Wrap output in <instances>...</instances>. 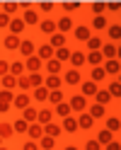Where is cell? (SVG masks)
<instances>
[{"instance_id": "obj_8", "label": "cell", "mask_w": 121, "mask_h": 150, "mask_svg": "<svg viewBox=\"0 0 121 150\" xmlns=\"http://www.w3.org/2000/svg\"><path fill=\"white\" fill-rule=\"evenodd\" d=\"M99 87H97V82H92V80H87V82H80V95L82 97H95V92H97Z\"/></svg>"}, {"instance_id": "obj_2", "label": "cell", "mask_w": 121, "mask_h": 150, "mask_svg": "<svg viewBox=\"0 0 121 150\" xmlns=\"http://www.w3.org/2000/svg\"><path fill=\"white\" fill-rule=\"evenodd\" d=\"M68 107H70V111H85V109H87V97H82V95H73L70 102H68Z\"/></svg>"}, {"instance_id": "obj_3", "label": "cell", "mask_w": 121, "mask_h": 150, "mask_svg": "<svg viewBox=\"0 0 121 150\" xmlns=\"http://www.w3.org/2000/svg\"><path fill=\"white\" fill-rule=\"evenodd\" d=\"M56 32H58V34H68V32H73V20H70L68 15L58 17V22H56Z\"/></svg>"}, {"instance_id": "obj_55", "label": "cell", "mask_w": 121, "mask_h": 150, "mask_svg": "<svg viewBox=\"0 0 121 150\" xmlns=\"http://www.w3.org/2000/svg\"><path fill=\"white\" fill-rule=\"evenodd\" d=\"M53 7H56L53 3H41V5H39V10H41V12H53Z\"/></svg>"}, {"instance_id": "obj_51", "label": "cell", "mask_w": 121, "mask_h": 150, "mask_svg": "<svg viewBox=\"0 0 121 150\" xmlns=\"http://www.w3.org/2000/svg\"><path fill=\"white\" fill-rule=\"evenodd\" d=\"M63 10L66 12H75V10H80V3H63Z\"/></svg>"}, {"instance_id": "obj_21", "label": "cell", "mask_w": 121, "mask_h": 150, "mask_svg": "<svg viewBox=\"0 0 121 150\" xmlns=\"http://www.w3.org/2000/svg\"><path fill=\"white\" fill-rule=\"evenodd\" d=\"M102 68H104V73H107V75H116V73L121 70V65H119V61H116V58H111V61H104V63H102Z\"/></svg>"}, {"instance_id": "obj_12", "label": "cell", "mask_w": 121, "mask_h": 150, "mask_svg": "<svg viewBox=\"0 0 121 150\" xmlns=\"http://www.w3.org/2000/svg\"><path fill=\"white\" fill-rule=\"evenodd\" d=\"M22 22H24V27H34V24L41 22V17L36 15V10H27V12L22 15Z\"/></svg>"}, {"instance_id": "obj_9", "label": "cell", "mask_w": 121, "mask_h": 150, "mask_svg": "<svg viewBox=\"0 0 121 150\" xmlns=\"http://www.w3.org/2000/svg\"><path fill=\"white\" fill-rule=\"evenodd\" d=\"M99 53L104 56L107 61H111V58H116V56H119V49H116V44H102Z\"/></svg>"}, {"instance_id": "obj_44", "label": "cell", "mask_w": 121, "mask_h": 150, "mask_svg": "<svg viewBox=\"0 0 121 150\" xmlns=\"http://www.w3.org/2000/svg\"><path fill=\"white\" fill-rule=\"evenodd\" d=\"M119 128H121V121H119L116 116H109V119H107V131L114 133V131H119Z\"/></svg>"}, {"instance_id": "obj_36", "label": "cell", "mask_w": 121, "mask_h": 150, "mask_svg": "<svg viewBox=\"0 0 121 150\" xmlns=\"http://www.w3.org/2000/svg\"><path fill=\"white\" fill-rule=\"evenodd\" d=\"M15 136V131H12V124H7V121H3V124H0V138H12Z\"/></svg>"}, {"instance_id": "obj_57", "label": "cell", "mask_w": 121, "mask_h": 150, "mask_svg": "<svg viewBox=\"0 0 121 150\" xmlns=\"http://www.w3.org/2000/svg\"><path fill=\"white\" fill-rule=\"evenodd\" d=\"M107 10H111V12H119V10H121V5H119V3H109V5H107Z\"/></svg>"}, {"instance_id": "obj_17", "label": "cell", "mask_w": 121, "mask_h": 150, "mask_svg": "<svg viewBox=\"0 0 121 150\" xmlns=\"http://www.w3.org/2000/svg\"><path fill=\"white\" fill-rule=\"evenodd\" d=\"M53 53H56V51L51 49L49 44H41L39 49H36V56H39V58H41L44 63H46V61H51V58H53Z\"/></svg>"}, {"instance_id": "obj_40", "label": "cell", "mask_w": 121, "mask_h": 150, "mask_svg": "<svg viewBox=\"0 0 121 150\" xmlns=\"http://www.w3.org/2000/svg\"><path fill=\"white\" fill-rule=\"evenodd\" d=\"M85 46H87L90 51H99L102 49V39H99V36H90V39L85 41Z\"/></svg>"}, {"instance_id": "obj_24", "label": "cell", "mask_w": 121, "mask_h": 150, "mask_svg": "<svg viewBox=\"0 0 121 150\" xmlns=\"http://www.w3.org/2000/svg\"><path fill=\"white\" fill-rule=\"evenodd\" d=\"M70 65H73V68H80V65H85V53H82V51H73L70 53Z\"/></svg>"}, {"instance_id": "obj_38", "label": "cell", "mask_w": 121, "mask_h": 150, "mask_svg": "<svg viewBox=\"0 0 121 150\" xmlns=\"http://www.w3.org/2000/svg\"><path fill=\"white\" fill-rule=\"evenodd\" d=\"M15 87H17V78L15 75H10V73L3 75V90H15Z\"/></svg>"}, {"instance_id": "obj_13", "label": "cell", "mask_w": 121, "mask_h": 150, "mask_svg": "<svg viewBox=\"0 0 121 150\" xmlns=\"http://www.w3.org/2000/svg\"><path fill=\"white\" fill-rule=\"evenodd\" d=\"M27 136H29V140H39L41 136H44V126L41 124H29V128H27Z\"/></svg>"}, {"instance_id": "obj_5", "label": "cell", "mask_w": 121, "mask_h": 150, "mask_svg": "<svg viewBox=\"0 0 121 150\" xmlns=\"http://www.w3.org/2000/svg\"><path fill=\"white\" fill-rule=\"evenodd\" d=\"M61 133H63L61 124H53V121H49V124L44 126V136H49V138H53V140H58V138H61Z\"/></svg>"}, {"instance_id": "obj_32", "label": "cell", "mask_w": 121, "mask_h": 150, "mask_svg": "<svg viewBox=\"0 0 121 150\" xmlns=\"http://www.w3.org/2000/svg\"><path fill=\"white\" fill-rule=\"evenodd\" d=\"M107 92L111 95V99H119V97H121V85H119V80H111L109 87H107Z\"/></svg>"}, {"instance_id": "obj_39", "label": "cell", "mask_w": 121, "mask_h": 150, "mask_svg": "<svg viewBox=\"0 0 121 150\" xmlns=\"http://www.w3.org/2000/svg\"><path fill=\"white\" fill-rule=\"evenodd\" d=\"M32 97H34L36 102H46V99H49V90L41 85V87H36V90L32 92Z\"/></svg>"}, {"instance_id": "obj_48", "label": "cell", "mask_w": 121, "mask_h": 150, "mask_svg": "<svg viewBox=\"0 0 121 150\" xmlns=\"http://www.w3.org/2000/svg\"><path fill=\"white\" fill-rule=\"evenodd\" d=\"M3 12H5V15L17 12V3H3Z\"/></svg>"}, {"instance_id": "obj_23", "label": "cell", "mask_w": 121, "mask_h": 150, "mask_svg": "<svg viewBox=\"0 0 121 150\" xmlns=\"http://www.w3.org/2000/svg\"><path fill=\"white\" fill-rule=\"evenodd\" d=\"M44 68L49 70L51 75H58V73L63 70V63H61V61H56V58H51V61H46V63H44Z\"/></svg>"}, {"instance_id": "obj_47", "label": "cell", "mask_w": 121, "mask_h": 150, "mask_svg": "<svg viewBox=\"0 0 121 150\" xmlns=\"http://www.w3.org/2000/svg\"><path fill=\"white\" fill-rule=\"evenodd\" d=\"M12 99H15V92H12V90H0V102L12 104Z\"/></svg>"}, {"instance_id": "obj_60", "label": "cell", "mask_w": 121, "mask_h": 150, "mask_svg": "<svg viewBox=\"0 0 121 150\" xmlns=\"http://www.w3.org/2000/svg\"><path fill=\"white\" fill-rule=\"evenodd\" d=\"M0 143H3V138H0Z\"/></svg>"}, {"instance_id": "obj_25", "label": "cell", "mask_w": 121, "mask_h": 150, "mask_svg": "<svg viewBox=\"0 0 121 150\" xmlns=\"http://www.w3.org/2000/svg\"><path fill=\"white\" fill-rule=\"evenodd\" d=\"M70 49H68V46H63V49H56V53H53V58L56 61H61V63H66V61H70Z\"/></svg>"}, {"instance_id": "obj_46", "label": "cell", "mask_w": 121, "mask_h": 150, "mask_svg": "<svg viewBox=\"0 0 121 150\" xmlns=\"http://www.w3.org/2000/svg\"><path fill=\"white\" fill-rule=\"evenodd\" d=\"M49 102H51V104H61V102H63V92H61V90L49 92Z\"/></svg>"}, {"instance_id": "obj_34", "label": "cell", "mask_w": 121, "mask_h": 150, "mask_svg": "<svg viewBox=\"0 0 121 150\" xmlns=\"http://www.w3.org/2000/svg\"><path fill=\"white\" fill-rule=\"evenodd\" d=\"M36 145L44 148V150H53V148H56V140H53V138H49V136H41L39 140H36Z\"/></svg>"}, {"instance_id": "obj_56", "label": "cell", "mask_w": 121, "mask_h": 150, "mask_svg": "<svg viewBox=\"0 0 121 150\" xmlns=\"http://www.w3.org/2000/svg\"><path fill=\"white\" fill-rule=\"evenodd\" d=\"M22 150H39V145H36V140H27L22 145Z\"/></svg>"}, {"instance_id": "obj_52", "label": "cell", "mask_w": 121, "mask_h": 150, "mask_svg": "<svg viewBox=\"0 0 121 150\" xmlns=\"http://www.w3.org/2000/svg\"><path fill=\"white\" fill-rule=\"evenodd\" d=\"M10 20H12L10 15H5V12H0V29H5V27L10 24Z\"/></svg>"}, {"instance_id": "obj_28", "label": "cell", "mask_w": 121, "mask_h": 150, "mask_svg": "<svg viewBox=\"0 0 121 150\" xmlns=\"http://www.w3.org/2000/svg\"><path fill=\"white\" fill-rule=\"evenodd\" d=\"M107 34H109V39L116 44V41L121 39V27H119V24H107Z\"/></svg>"}, {"instance_id": "obj_30", "label": "cell", "mask_w": 121, "mask_h": 150, "mask_svg": "<svg viewBox=\"0 0 121 150\" xmlns=\"http://www.w3.org/2000/svg\"><path fill=\"white\" fill-rule=\"evenodd\" d=\"M104 78H107V73H104V68H102V65L92 68V73H90V80H92V82H102Z\"/></svg>"}, {"instance_id": "obj_58", "label": "cell", "mask_w": 121, "mask_h": 150, "mask_svg": "<svg viewBox=\"0 0 121 150\" xmlns=\"http://www.w3.org/2000/svg\"><path fill=\"white\" fill-rule=\"evenodd\" d=\"M12 104H7V102H0V114H5V111H10Z\"/></svg>"}, {"instance_id": "obj_15", "label": "cell", "mask_w": 121, "mask_h": 150, "mask_svg": "<svg viewBox=\"0 0 121 150\" xmlns=\"http://www.w3.org/2000/svg\"><path fill=\"white\" fill-rule=\"evenodd\" d=\"M17 51H20L24 58L34 56V41H32V39H22V41H20V49H17Z\"/></svg>"}, {"instance_id": "obj_11", "label": "cell", "mask_w": 121, "mask_h": 150, "mask_svg": "<svg viewBox=\"0 0 121 150\" xmlns=\"http://www.w3.org/2000/svg\"><path fill=\"white\" fill-rule=\"evenodd\" d=\"M85 63H90L92 68H97V65L104 63V56H102L99 51H90V53H85Z\"/></svg>"}, {"instance_id": "obj_16", "label": "cell", "mask_w": 121, "mask_h": 150, "mask_svg": "<svg viewBox=\"0 0 121 150\" xmlns=\"http://www.w3.org/2000/svg\"><path fill=\"white\" fill-rule=\"evenodd\" d=\"M73 29H75V34H73V36H75L78 41H87L90 36H92V34H90V27H87V24H78V27H73Z\"/></svg>"}, {"instance_id": "obj_45", "label": "cell", "mask_w": 121, "mask_h": 150, "mask_svg": "<svg viewBox=\"0 0 121 150\" xmlns=\"http://www.w3.org/2000/svg\"><path fill=\"white\" fill-rule=\"evenodd\" d=\"M17 87L20 90H32V85H29V75H20V78H17Z\"/></svg>"}, {"instance_id": "obj_37", "label": "cell", "mask_w": 121, "mask_h": 150, "mask_svg": "<svg viewBox=\"0 0 121 150\" xmlns=\"http://www.w3.org/2000/svg\"><path fill=\"white\" fill-rule=\"evenodd\" d=\"M29 85H32V90L41 87V85H44V75H41V73H29Z\"/></svg>"}, {"instance_id": "obj_42", "label": "cell", "mask_w": 121, "mask_h": 150, "mask_svg": "<svg viewBox=\"0 0 121 150\" xmlns=\"http://www.w3.org/2000/svg\"><path fill=\"white\" fill-rule=\"evenodd\" d=\"M92 27H95V29H107V17H104V15L92 17Z\"/></svg>"}, {"instance_id": "obj_54", "label": "cell", "mask_w": 121, "mask_h": 150, "mask_svg": "<svg viewBox=\"0 0 121 150\" xmlns=\"http://www.w3.org/2000/svg\"><path fill=\"white\" fill-rule=\"evenodd\" d=\"M102 150H121V143H119V140H109Z\"/></svg>"}, {"instance_id": "obj_61", "label": "cell", "mask_w": 121, "mask_h": 150, "mask_svg": "<svg viewBox=\"0 0 121 150\" xmlns=\"http://www.w3.org/2000/svg\"><path fill=\"white\" fill-rule=\"evenodd\" d=\"M0 150H5V148H0Z\"/></svg>"}, {"instance_id": "obj_19", "label": "cell", "mask_w": 121, "mask_h": 150, "mask_svg": "<svg viewBox=\"0 0 121 150\" xmlns=\"http://www.w3.org/2000/svg\"><path fill=\"white\" fill-rule=\"evenodd\" d=\"M49 121H53V111L51 109H39V111H36V124L46 126Z\"/></svg>"}, {"instance_id": "obj_53", "label": "cell", "mask_w": 121, "mask_h": 150, "mask_svg": "<svg viewBox=\"0 0 121 150\" xmlns=\"http://www.w3.org/2000/svg\"><path fill=\"white\" fill-rule=\"evenodd\" d=\"M7 73H10V63L0 58V78H3V75H7Z\"/></svg>"}, {"instance_id": "obj_7", "label": "cell", "mask_w": 121, "mask_h": 150, "mask_svg": "<svg viewBox=\"0 0 121 150\" xmlns=\"http://www.w3.org/2000/svg\"><path fill=\"white\" fill-rule=\"evenodd\" d=\"M63 82H66V85H80L82 82V75H80V70H75V68H70L68 73H66V78H63Z\"/></svg>"}, {"instance_id": "obj_35", "label": "cell", "mask_w": 121, "mask_h": 150, "mask_svg": "<svg viewBox=\"0 0 121 150\" xmlns=\"http://www.w3.org/2000/svg\"><path fill=\"white\" fill-rule=\"evenodd\" d=\"M10 75H15V78L24 75V63H22V61H12V63H10Z\"/></svg>"}, {"instance_id": "obj_27", "label": "cell", "mask_w": 121, "mask_h": 150, "mask_svg": "<svg viewBox=\"0 0 121 150\" xmlns=\"http://www.w3.org/2000/svg\"><path fill=\"white\" fill-rule=\"evenodd\" d=\"M87 114H90L92 119H104V107H102V104H97V102H95L92 107H87Z\"/></svg>"}, {"instance_id": "obj_14", "label": "cell", "mask_w": 121, "mask_h": 150, "mask_svg": "<svg viewBox=\"0 0 121 150\" xmlns=\"http://www.w3.org/2000/svg\"><path fill=\"white\" fill-rule=\"evenodd\" d=\"M61 128H63V133H78L75 116H66V119H63V124H61Z\"/></svg>"}, {"instance_id": "obj_18", "label": "cell", "mask_w": 121, "mask_h": 150, "mask_svg": "<svg viewBox=\"0 0 121 150\" xmlns=\"http://www.w3.org/2000/svg\"><path fill=\"white\" fill-rule=\"evenodd\" d=\"M20 36H15V34H7L5 36V41H3V46H5V49L7 51H17V49H20Z\"/></svg>"}, {"instance_id": "obj_43", "label": "cell", "mask_w": 121, "mask_h": 150, "mask_svg": "<svg viewBox=\"0 0 121 150\" xmlns=\"http://www.w3.org/2000/svg\"><path fill=\"white\" fill-rule=\"evenodd\" d=\"M27 128H29V124H27L24 119H17L12 124V131H17V133H27Z\"/></svg>"}, {"instance_id": "obj_49", "label": "cell", "mask_w": 121, "mask_h": 150, "mask_svg": "<svg viewBox=\"0 0 121 150\" xmlns=\"http://www.w3.org/2000/svg\"><path fill=\"white\" fill-rule=\"evenodd\" d=\"M104 10H107V5H104V3H92V12H95V17L102 15Z\"/></svg>"}, {"instance_id": "obj_50", "label": "cell", "mask_w": 121, "mask_h": 150, "mask_svg": "<svg viewBox=\"0 0 121 150\" xmlns=\"http://www.w3.org/2000/svg\"><path fill=\"white\" fill-rule=\"evenodd\" d=\"M85 150H102V145L97 143V140H95V138H90V140H87V143H85Z\"/></svg>"}, {"instance_id": "obj_10", "label": "cell", "mask_w": 121, "mask_h": 150, "mask_svg": "<svg viewBox=\"0 0 121 150\" xmlns=\"http://www.w3.org/2000/svg\"><path fill=\"white\" fill-rule=\"evenodd\" d=\"M7 29H10V34L20 36V34L24 32V22H22V17H12V20H10V24H7Z\"/></svg>"}, {"instance_id": "obj_31", "label": "cell", "mask_w": 121, "mask_h": 150, "mask_svg": "<svg viewBox=\"0 0 121 150\" xmlns=\"http://www.w3.org/2000/svg\"><path fill=\"white\" fill-rule=\"evenodd\" d=\"M95 140H97L99 145H107L109 140H114V133H111V131H107V128H104V131H99V133H97V138H95Z\"/></svg>"}, {"instance_id": "obj_6", "label": "cell", "mask_w": 121, "mask_h": 150, "mask_svg": "<svg viewBox=\"0 0 121 150\" xmlns=\"http://www.w3.org/2000/svg\"><path fill=\"white\" fill-rule=\"evenodd\" d=\"M75 121H78V128H82V131H90L92 126H95V119H92L87 111H80V116Z\"/></svg>"}, {"instance_id": "obj_59", "label": "cell", "mask_w": 121, "mask_h": 150, "mask_svg": "<svg viewBox=\"0 0 121 150\" xmlns=\"http://www.w3.org/2000/svg\"><path fill=\"white\" fill-rule=\"evenodd\" d=\"M63 150H78L75 145H66V148H63Z\"/></svg>"}, {"instance_id": "obj_22", "label": "cell", "mask_w": 121, "mask_h": 150, "mask_svg": "<svg viewBox=\"0 0 121 150\" xmlns=\"http://www.w3.org/2000/svg\"><path fill=\"white\" fill-rule=\"evenodd\" d=\"M49 46H51L53 51H56V49H63V46H66V34H58V32H56V34H51Z\"/></svg>"}, {"instance_id": "obj_41", "label": "cell", "mask_w": 121, "mask_h": 150, "mask_svg": "<svg viewBox=\"0 0 121 150\" xmlns=\"http://www.w3.org/2000/svg\"><path fill=\"white\" fill-rule=\"evenodd\" d=\"M56 114H58L61 119L70 116V107H68V102H61V104H56Z\"/></svg>"}, {"instance_id": "obj_1", "label": "cell", "mask_w": 121, "mask_h": 150, "mask_svg": "<svg viewBox=\"0 0 121 150\" xmlns=\"http://www.w3.org/2000/svg\"><path fill=\"white\" fill-rule=\"evenodd\" d=\"M41 68H44V61H41L36 53L29 56V58L24 61V70H27V73H41Z\"/></svg>"}, {"instance_id": "obj_4", "label": "cell", "mask_w": 121, "mask_h": 150, "mask_svg": "<svg viewBox=\"0 0 121 150\" xmlns=\"http://www.w3.org/2000/svg\"><path fill=\"white\" fill-rule=\"evenodd\" d=\"M29 104H32L29 92H20V95H15V99H12V107H17V109H27Z\"/></svg>"}, {"instance_id": "obj_26", "label": "cell", "mask_w": 121, "mask_h": 150, "mask_svg": "<svg viewBox=\"0 0 121 150\" xmlns=\"http://www.w3.org/2000/svg\"><path fill=\"white\" fill-rule=\"evenodd\" d=\"M39 29L44 34H56V20H41L39 22Z\"/></svg>"}, {"instance_id": "obj_20", "label": "cell", "mask_w": 121, "mask_h": 150, "mask_svg": "<svg viewBox=\"0 0 121 150\" xmlns=\"http://www.w3.org/2000/svg\"><path fill=\"white\" fill-rule=\"evenodd\" d=\"M61 78H58V75H49V78H44V87L46 90H49V92H53V90H58L61 87Z\"/></svg>"}, {"instance_id": "obj_33", "label": "cell", "mask_w": 121, "mask_h": 150, "mask_svg": "<svg viewBox=\"0 0 121 150\" xmlns=\"http://www.w3.org/2000/svg\"><path fill=\"white\" fill-rule=\"evenodd\" d=\"M95 102H97V104H102V107H104L107 102H111V95H109L107 90H97V92H95Z\"/></svg>"}, {"instance_id": "obj_29", "label": "cell", "mask_w": 121, "mask_h": 150, "mask_svg": "<svg viewBox=\"0 0 121 150\" xmlns=\"http://www.w3.org/2000/svg\"><path fill=\"white\" fill-rule=\"evenodd\" d=\"M22 119L27 121V124H34V121H36V107H27V109H22Z\"/></svg>"}]
</instances>
